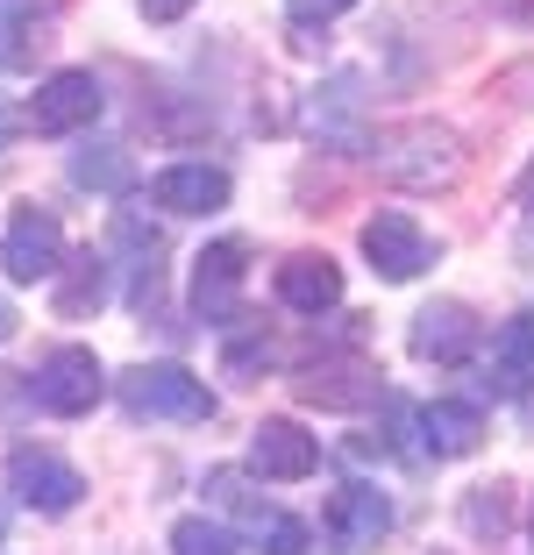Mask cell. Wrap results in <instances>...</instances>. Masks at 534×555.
<instances>
[{"label": "cell", "mask_w": 534, "mask_h": 555, "mask_svg": "<svg viewBox=\"0 0 534 555\" xmlns=\"http://www.w3.org/2000/svg\"><path fill=\"white\" fill-rule=\"evenodd\" d=\"M371 164H378L385 185L435 193V185H449L456 171H463V143H456V129H442V121H399V129H385L371 143Z\"/></svg>", "instance_id": "cell-1"}, {"label": "cell", "mask_w": 534, "mask_h": 555, "mask_svg": "<svg viewBox=\"0 0 534 555\" xmlns=\"http://www.w3.org/2000/svg\"><path fill=\"white\" fill-rule=\"evenodd\" d=\"M122 406L136 421H214V392L178 363H136L122 377Z\"/></svg>", "instance_id": "cell-2"}, {"label": "cell", "mask_w": 534, "mask_h": 555, "mask_svg": "<svg viewBox=\"0 0 534 555\" xmlns=\"http://www.w3.org/2000/svg\"><path fill=\"white\" fill-rule=\"evenodd\" d=\"M29 392H36V406H43V413H58V421H79V413L100 406V392H107V371H100L93 349L65 343V349H50V357H43V371L29 377Z\"/></svg>", "instance_id": "cell-3"}, {"label": "cell", "mask_w": 534, "mask_h": 555, "mask_svg": "<svg viewBox=\"0 0 534 555\" xmlns=\"http://www.w3.org/2000/svg\"><path fill=\"white\" fill-rule=\"evenodd\" d=\"M364 257H371V271H378V278L406 285V278H421L428 263L442 257V249H435V235H428L414 214L385 207V214H371V221H364Z\"/></svg>", "instance_id": "cell-4"}, {"label": "cell", "mask_w": 534, "mask_h": 555, "mask_svg": "<svg viewBox=\"0 0 534 555\" xmlns=\"http://www.w3.org/2000/svg\"><path fill=\"white\" fill-rule=\"evenodd\" d=\"M0 263H8L15 285L58 278V271H65V229H58L43 207H15V214H8V235H0Z\"/></svg>", "instance_id": "cell-5"}, {"label": "cell", "mask_w": 534, "mask_h": 555, "mask_svg": "<svg viewBox=\"0 0 534 555\" xmlns=\"http://www.w3.org/2000/svg\"><path fill=\"white\" fill-rule=\"evenodd\" d=\"M8 491H15L29 513H72L86 499V477L72 470L65 456H50V449H15V456H8Z\"/></svg>", "instance_id": "cell-6"}, {"label": "cell", "mask_w": 534, "mask_h": 555, "mask_svg": "<svg viewBox=\"0 0 534 555\" xmlns=\"http://www.w3.org/2000/svg\"><path fill=\"white\" fill-rule=\"evenodd\" d=\"M478 349H485V321L463 299H435L414 313V357L421 363H470Z\"/></svg>", "instance_id": "cell-7"}, {"label": "cell", "mask_w": 534, "mask_h": 555, "mask_svg": "<svg viewBox=\"0 0 534 555\" xmlns=\"http://www.w3.org/2000/svg\"><path fill=\"white\" fill-rule=\"evenodd\" d=\"M93 115H100V79L93 72H50V79L36 86V100H29L36 135H72Z\"/></svg>", "instance_id": "cell-8"}, {"label": "cell", "mask_w": 534, "mask_h": 555, "mask_svg": "<svg viewBox=\"0 0 534 555\" xmlns=\"http://www.w3.org/2000/svg\"><path fill=\"white\" fill-rule=\"evenodd\" d=\"M250 463H257V477H271V485H300V477L321 470V441L300 421H264L257 435H250Z\"/></svg>", "instance_id": "cell-9"}, {"label": "cell", "mask_w": 534, "mask_h": 555, "mask_svg": "<svg viewBox=\"0 0 534 555\" xmlns=\"http://www.w3.org/2000/svg\"><path fill=\"white\" fill-rule=\"evenodd\" d=\"M243 271H250V249L243 243H207L193 257V307L200 321H228L236 299H243Z\"/></svg>", "instance_id": "cell-10"}, {"label": "cell", "mask_w": 534, "mask_h": 555, "mask_svg": "<svg viewBox=\"0 0 534 555\" xmlns=\"http://www.w3.org/2000/svg\"><path fill=\"white\" fill-rule=\"evenodd\" d=\"M292 385L307 406H371L378 399V371L364 357H314Z\"/></svg>", "instance_id": "cell-11"}, {"label": "cell", "mask_w": 534, "mask_h": 555, "mask_svg": "<svg viewBox=\"0 0 534 555\" xmlns=\"http://www.w3.org/2000/svg\"><path fill=\"white\" fill-rule=\"evenodd\" d=\"M328 534H335V548H378L392 534V499L378 485H342L328 499Z\"/></svg>", "instance_id": "cell-12"}, {"label": "cell", "mask_w": 534, "mask_h": 555, "mask_svg": "<svg viewBox=\"0 0 534 555\" xmlns=\"http://www.w3.org/2000/svg\"><path fill=\"white\" fill-rule=\"evenodd\" d=\"M65 0H0V72H29L50 43V15Z\"/></svg>", "instance_id": "cell-13"}, {"label": "cell", "mask_w": 534, "mask_h": 555, "mask_svg": "<svg viewBox=\"0 0 534 555\" xmlns=\"http://www.w3.org/2000/svg\"><path fill=\"white\" fill-rule=\"evenodd\" d=\"M150 199L171 214H214L228 207V171L221 164H171V171L150 179Z\"/></svg>", "instance_id": "cell-14"}, {"label": "cell", "mask_w": 534, "mask_h": 555, "mask_svg": "<svg viewBox=\"0 0 534 555\" xmlns=\"http://www.w3.org/2000/svg\"><path fill=\"white\" fill-rule=\"evenodd\" d=\"M278 299L292 313H328L342 299V271L328 257H314V249H300V257L278 263Z\"/></svg>", "instance_id": "cell-15"}, {"label": "cell", "mask_w": 534, "mask_h": 555, "mask_svg": "<svg viewBox=\"0 0 534 555\" xmlns=\"http://www.w3.org/2000/svg\"><path fill=\"white\" fill-rule=\"evenodd\" d=\"M527 377H534V313H513V321L492 335V392L499 399H520L527 392Z\"/></svg>", "instance_id": "cell-16"}, {"label": "cell", "mask_w": 534, "mask_h": 555, "mask_svg": "<svg viewBox=\"0 0 534 555\" xmlns=\"http://www.w3.org/2000/svg\"><path fill=\"white\" fill-rule=\"evenodd\" d=\"M478 435H485L478 406H456V399L421 406V449H428V456H470V449H478Z\"/></svg>", "instance_id": "cell-17"}, {"label": "cell", "mask_w": 534, "mask_h": 555, "mask_svg": "<svg viewBox=\"0 0 534 555\" xmlns=\"http://www.w3.org/2000/svg\"><path fill=\"white\" fill-rule=\"evenodd\" d=\"M72 263H79V271L65 278L58 313H86V307H100V299H107V257H93V249H86V257H72Z\"/></svg>", "instance_id": "cell-18"}, {"label": "cell", "mask_w": 534, "mask_h": 555, "mask_svg": "<svg viewBox=\"0 0 534 555\" xmlns=\"http://www.w3.org/2000/svg\"><path fill=\"white\" fill-rule=\"evenodd\" d=\"M171 555H236V534L221 520H207V513H186L171 527Z\"/></svg>", "instance_id": "cell-19"}, {"label": "cell", "mask_w": 534, "mask_h": 555, "mask_svg": "<svg viewBox=\"0 0 534 555\" xmlns=\"http://www.w3.org/2000/svg\"><path fill=\"white\" fill-rule=\"evenodd\" d=\"M72 179L100 185V193H122V185H129V157H122V150H79V157H72Z\"/></svg>", "instance_id": "cell-20"}, {"label": "cell", "mask_w": 534, "mask_h": 555, "mask_svg": "<svg viewBox=\"0 0 534 555\" xmlns=\"http://www.w3.org/2000/svg\"><path fill=\"white\" fill-rule=\"evenodd\" d=\"M207 491H214V506H228V513H243L250 527H264V520H271V506H264L257 491L243 485V470H214V477H207Z\"/></svg>", "instance_id": "cell-21"}, {"label": "cell", "mask_w": 534, "mask_h": 555, "mask_svg": "<svg viewBox=\"0 0 534 555\" xmlns=\"http://www.w3.org/2000/svg\"><path fill=\"white\" fill-rule=\"evenodd\" d=\"M463 520H470V534H492V541H499L506 534V485H485L463 506Z\"/></svg>", "instance_id": "cell-22"}, {"label": "cell", "mask_w": 534, "mask_h": 555, "mask_svg": "<svg viewBox=\"0 0 534 555\" xmlns=\"http://www.w3.org/2000/svg\"><path fill=\"white\" fill-rule=\"evenodd\" d=\"M257 534H264V555H307V541H314L307 520H292V513H271Z\"/></svg>", "instance_id": "cell-23"}, {"label": "cell", "mask_w": 534, "mask_h": 555, "mask_svg": "<svg viewBox=\"0 0 534 555\" xmlns=\"http://www.w3.org/2000/svg\"><path fill=\"white\" fill-rule=\"evenodd\" d=\"M271 335H257V343H228V377H257V371H271Z\"/></svg>", "instance_id": "cell-24"}, {"label": "cell", "mask_w": 534, "mask_h": 555, "mask_svg": "<svg viewBox=\"0 0 534 555\" xmlns=\"http://www.w3.org/2000/svg\"><path fill=\"white\" fill-rule=\"evenodd\" d=\"M292 8V22H335V15H349L356 0H285Z\"/></svg>", "instance_id": "cell-25"}, {"label": "cell", "mask_w": 534, "mask_h": 555, "mask_svg": "<svg viewBox=\"0 0 534 555\" xmlns=\"http://www.w3.org/2000/svg\"><path fill=\"white\" fill-rule=\"evenodd\" d=\"M186 8H193V0H143V15H150V22H178Z\"/></svg>", "instance_id": "cell-26"}, {"label": "cell", "mask_w": 534, "mask_h": 555, "mask_svg": "<svg viewBox=\"0 0 534 555\" xmlns=\"http://www.w3.org/2000/svg\"><path fill=\"white\" fill-rule=\"evenodd\" d=\"M499 15H513V22H534V0H492Z\"/></svg>", "instance_id": "cell-27"}, {"label": "cell", "mask_w": 534, "mask_h": 555, "mask_svg": "<svg viewBox=\"0 0 534 555\" xmlns=\"http://www.w3.org/2000/svg\"><path fill=\"white\" fill-rule=\"evenodd\" d=\"M520 207L534 214V164H527V171H520Z\"/></svg>", "instance_id": "cell-28"}, {"label": "cell", "mask_w": 534, "mask_h": 555, "mask_svg": "<svg viewBox=\"0 0 534 555\" xmlns=\"http://www.w3.org/2000/svg\"><path fill=\"white\" fill-rule=\"evenodd\" d=\"M8 335H15V307H8V299H0V343H8Z\"/></svg>", "instance_id": "cell-29"}, {"label": "cell", "mask_w": 534, "mask_h": 555, "mask_svg": "<svg viewBox=\"0 0 534 555\" xmlns=\"http://www.w3.org/2000/svg\"><path fill=\"white\" fill-rule=\"evenodd\" d=\"M0 534H8V513H0Z\"/></svg>", "instance_id": "cell-30"}, {"label": "cell", "mask_w": 534, "mask_h": 555, "mask_svg": "<svg viewBox=\"0 0 534 555\" xmlns=\"http://www.w3.org/2000/svg\"><path fill=\"white\" fill-rule=\"evenodd\" d=\"M527 534H534V513H527Z\"/></svg>", "instance_id": "cell-31"}]
</instances>
